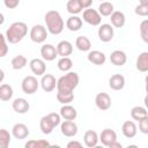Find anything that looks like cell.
Instances as JSON below:
<instances>
[{
	"mask_svg": "<svg viewBox=\"0 0 148 148\" xmlns=\"http://www.w3.org/2000/svg\"><path fill=\"white\" fill-rule=\"evenodd\" d=\"M97 35H98V38H99V40H101V42L108 43V42L112 40L113 35H114L113 25H112V24H109V23L101 24V25H99V28H98Z\"/></svg>",
	"mask_w": 148,
	"mask_h": 148,
	"instance_id": "cell-7",
	"label": "cell"
},
{
	"mask_svg": "<svg viewBox=\"0 0 148 148\" xmlns=\"http://www.w3.org/2000/svg\"><path fill=\"white\" fill-rule=\"evenodd\" d=\"M82 147V143L79 142V141H69L67 143V148H81Z\"/></svg>",
	"mask_w": 148,
	"mask_h": 148,
	"instance_id": "cell-44",
	"label": "cell"
},
{
	"mask_svg": "<svg viewBox=\"0 0 148 148\" xmlns=\"http://www.w3.org/2000/svg\"><path fill=\"white\" fill-rule=\"evenodd\" d=\"M139 131L143 134H148V116L139 121Z\"/></svg>",
	"mask_w": 148,
	"mask_h": 148,
	"instance_id": "cell-39",
	"label": "cell"
},
{
	"mask_svg": "<svg viewBox=\"0 0 148 148\" xmlns=\"http://www.w3.org/2000/svg\"><path fill=\"white\" fill-rule=\"evenodd\" d=\"M121 132H123V134H124L125 138L132 139V138H134V136L136 135V133H138V127H136V125H135L134 121H132V120H126V121L123 124V126H121Z\"/></svg>",
	"mask_w": 148,
	"mask_h": 148,
	"instance_id": "cell-18",
	"label": "cell"
},
{
	"mask_svg": "<svg viewBox=\"0 0 148 148\" xmlns=\"http://www.w3.org/2000/svg\"><path fill=\"white\" fill-rule=\"evenodd\" d=\"M39 128L42 131L43 134H51L53 128H54V125L52 124L51 119L49 118V116H43L40 118V121H39Z\"/></svg>",
	"mask_w": 148,
	"mask_h": 148,
	"instance_id": "cell-27",
	"label": "cell"
},
{
	"mask_svg": "<svg viewBox=\"0 0 148 148\" xmlns=\"http://www.w3.org/2000/svg\"><path fill=\"white\" fill-rule=\"evenodd\" d=\"M10 133L5 130V128H1L0 130V148H8L9 143H10Z\"/></svg>",
	"mask_w": 148,
	"mask_h": 148,
	"instance_id": "cell-35",
	"label": "cell"
},
{
	"mask_svg": "<svg viewBox=\"0 0 148 148\" xmlns=\"http://www.w3.org/2000/svg\"><path fill=\"white\" fill-rule=\"evenodd\" d=\"M28 34V25L24 22H14L9 25V28L6 30V39L10 44H17L20 43Z\"/></svg>",
	"mask_w": 148,
	"mask_h": 148,
	"instance_id": "cell-2",
	"label": "cell"
},
{
	"mask_svg": "<svg viewBox=\"0 0 148 148\" xmlns=\"http://www.w3.org/2000/svg\"><path fill=\"white\" fill-rule=\"evenodd\" d=\"M47 28H45L44 25L42 24H36L31 28L30 30V39L34 42V43H37V44H40V43H44L47 38Z\"/></svg>",
	"mask_w": 148,
	"mask_h": 148,
	"instance_id": "cell-4",
	"label": "cell"
},
{
	"mask_svg": "<svg viewBox=\"0 0 148 148\" xmlns=\"http://www.w3.org/2000/svg\"><path fill=\"white\" fill-rule=\"evenodd\" d=\"M83 21L87 22L88 24L92 25V27H97L101 24L102 22V15L99 14L98 10L92 9V8H87L83 10V16H82Z\"/></svg>",
	"mask_w": 148,
	"mask_h": 148,
	"instance_id": "cell-6",
	"label": "cell"
},
{
	"mask_svg": "<svg viewBox=\"0 0 148 148\" xmlns=\"http://www.w3.org/2000/svg\"><path fill=\"white\" fill-rule=\"evenodd\" d=\"M136 69L139 72H148V52H141L136 58Z\"/></svg>",
	"mask_w": 148,
	"mask_h": 148,
	"instance_id": "cell-25",
	"label": "cell"
},
{
	"mask_svg": "<svg viewBox=\"0 0 148 148\" xmlns=\"http://www.w3.org/2000/svg\"><path fill=\"white\" fill-rule=\"evenodd\" d=\"M3 3L8 9H14L18 6L20 0H3Z\"/></svg>",
	"mask_w": 148,
	"mask_h": 148,
	"instance_id": "cell-42",
	"label": "cell"
},
{
	"mask_svg": "<svg viewBox=\"0 0 148 148\" xmlns=\"http://www.w3.org/2000/svg\"><path fill=\"white\" fill-rule=\"evenodd\" d=\"M29 66H30L31 72L37 76H43L45 74V72H46V65H45V60L44 59L34 58V59L30 60Z\"/></svg>",
	"mask_w": 148,
	"mask_h": 148,
	"instance_id": "cell-8",
	"label": "cell"
},
{
	"mask_svg": "<svg viewBox=\"0 0 148 148\" xmlns=\"http://www.w3.org/2000/svg\"><path fill=\"white\" fill-rule=\"evenodd\" d=\"M13 88L10 84H7V83H2L0 86V99L3 101V102H7L9 101L12 97H13Z\"/></svg>",
	"mask_w": 148,
	"mask_h": 148,
	"instance_id": "cell-28",
	"label": "cell"
},
{
	"mask_svg": "<svg viewBox=\"0 0 148 148\" xmlns=\"http://www.w3.org/2000/svg\"><path fill=\"white\" fill-rule=\"evenodd\" d=\"M57 99L61 104H69L74 99V94L73 92H61V91H58L57 92Z\"/></svg>",
	"mask_w": 148,
	"mask_h": 148,
	"instance_id": "cell-36",
	"label": "cell"
},
{
	"mask_svg": "<svg viewBox=\"0 0 148 148\" xmlns=\"http://www.w3.org/2000/svg\"><path fill=\"white\" fill-rule=\"evenodd\" d=\"M134 13L139 16H148V5H138L134 9Z\"/></svg>",
	"mask_w": 148,
	"mask_h": 148,
	"instance_id": "cell-38",
	"label": "cell"
},
{
	"mask_svg": "<svg viewBox=\"0 0 148 148\" xmlns=\"http://www.w3.org/2000/svg\"><path fill=\"white\" fill-rule=\"evenodd\" d=\"M66 27L69 31H77L82 28V18L77 15H72L66 21Z\"/></svg>",
	"mask_w": 148,
	"mask_h": 148,
	"instance_id": "cell-24",
	"label": "cell"
},
{
	"mask_svg": "<svg viewBox=\"0 0 148 148\" xmlns=\"http://www.w3.org/2000/svg\"><path fill=\"white\" fill-rule=\"evenodd\" d=\"M99 141L102 142L103 146L110 147V145L112 142L117 141V133L113 130H111V128H105L99 134Z\"/></svg>",
	"mask_w": 148,
	"mask_h": 148,
	"instance_id": "cell-14",
	"label": "cell"
},
{
	"mask_svg": "<svg viewBox=\"0 0 148 148\" xmlns=\"http://www.w3.org/2000/svg\"><path fill=\"white\" fill-rule=\"evenodd\" d=\"M80 5L82 6L83 9H87V8H90V6L92 5V0H79Z\"/></svg>",
	"mask_w": 148,
	"mask_h": 148,
	"instance_id": "cell-43",
	"label": "cell"
},
{
	"mask_svg": "<svg viewBox=\"0 0 148 148\" xmlns=\"http://www.w3.org/2000/svg\"><path fill=\"white\" fill-rule=\"evenodd\" d=\"M29 134H30V131L28 126L22 123H17L12 127V135L17 140H23L28 138Z\"/></svg>",
	"mask_w": 148,
	"mask_h": 148,
	"instance_id": "cell-12",
	"label": "cell"
},
{
	"mask_svg": "<svg viewBox=\"0 0 148 148\" xmlns=\"http://www.w3.org/2000/svg\"><path fill=\"white\" fill-rule=\"evenodd\" d=\"M143 103H145V106H146V109L148 110V94L145 96V99H143Z\"/></svg>",
	"mask_w": 148,
	"mask_h": 148,
	"instance_id": "cell-47",
	"label": "cell"
},
{
	"mask_svg": "<svg viewBox=\"0 0 148 148\" xmlns=\"http://www.w3.org/2000/svg\"><path fill=\"white\" fill-rule=\"evenodd\" d=\"M139 2L141 5H148V0H139Z\"/></svg>",
	"mask_w": 148,
	"mask_h": 148,
	"instance_id": "cell-48",
	"label": "cell"
},
{
	"mask_svg": "<svg viewBox=\"0 0 148 148\" xmlns=\"http://www.w3.org/2000/svg\"><path fill=\"white\" fill-rule=\"evenodd\" d=\"M50 146V142L47 140H44V139H38V140H29L24 147L25 148H44V147H47Z\"/></svg>",
	"mask_w": 148,
	"mask_h": 148,
	"instance_id": "cell-34",
	"label": "cell"
},
{
	"mask_svg": "<svg viewBox=\"0 0 148 148\" xmlns=\"http://www.w3.org/2000/svg\"><path fill=\"white\" fill-rule=\"evenodd\" d=\"M83 141H84V145L89 148H92V147H96L98 141H99V136L98 134L92 131V130H88L84 132L83 134Z\"/></svg>",
	"mask_w": 148,
	"mask_h": 148,
	"instance_id": "cell-20",
	"label": "cell"
},
{
	"mask_svg": "<svg viewBox=\"0 0 148 148\" xmlns=\"http://www.w3.org/2000/svg\"><path fill=\"white\" fill-rule=\"evenodd\" d=\"M44 21H45L46 28H47L50 34L57 36V35H60L62 32L65 23H64V20H62L59 12H57V10L46 12V14L44 16Z\"/></svg>",
	"mask_w": 148,
	"mask_h": 148,
	"instance_id": "cell-1",
	"label": "cell"
},
{
	"mask_svg": "<svg viewBox=\"0 0 148 148\" xmlns=\"http://www.w3.org/2000/svg\"><path fill=\"white\" fill-rule=\"evenodd\" d=\"M40 56L46 61H52L58 57L57 46H53L52 44H44L40 47Z\"/></svg>",
	"mask_w": 148,
	"mask_h": 148,
	"instance_id": "cell-11",
	"label": "cell"
},
{
	"mask_svg": "<svg viewBox=\"0 0 148 148\" xmlns=\"http://www.w3.org/2000/svg\"><path fill=\"white\" fill-rule=\"evenodd\" d=\"M57 66H58L59 71H61V72H69L71 68L73 67V61L69 57H61L58 60Z\"/></svg>",
	"mask_w": 148,
	"mask_h": 148,
	"instance_id": "cell-33",
	"label": "cell"
},
{
	"mask_svg": "<svg viewBox=\"0 0 148 148\" xmlns=\"http://www.w3.org/2000/svg\"><path fill=\"white\" fill-rule=\"evenodd\" d=\"M47 116H49V118L51 119V121H52V124L54 125V127H57L58 125L61 124V116H60V113L51 112V113H49Z\"/></svg>",
	"mask_w": 148,
	"mask_h": 148,
	"instance_id": "cell-40",
	"label": "cell"
},
{
	"mask_svg": "<svg viewBox=\"0 0 148 148\" xmlns=\"http://www.w3.org/2000/svg\"><path fill=\"white\" fill-rule=\"evenodd\" d=\"M79 75L76 72H67L57 80V90L61 92H73L79 84Z\"/></svg>",
	"mask_w": 148,
	"mask_h": 148,
	"instance_id": "cell-3",
	"label": "cell"
},
{
	"mask_svg": "<svg viewBox=\"0 0 148 148\" xmlns=\"http://www.w3.org/2000/svg\"><path fill=\"white\" fill-rule=\"evenodd\" d=\"M27 62H28V60H27V58H25L24 56H22V54H17V56H15V57L12 59L10 65H12L13 69L18 71V69L24 68V67L27 66Z\"/></svg>",
	"mask_w": 148,
	"mask_h": 148,
	"instance_id": "cell-29",
	"label": "cell"
},
{
	"mask_svg": "<svg viewBox=\"0 0 148 148\" xmlns=\"http://www.w3.org/2000/svg\"><path fill=\"white\" fill-rule=\"evenodd\" d=\"M88 61L94 64V65H97V66H101V65H104L105 60H106V57L105 54L102 52V51H98V50H92V51H89L88 56Z\"/></svg>",
	"mask_w": 148,
	"mask_h": 148,
	"instance_id": "cell-17",
	"label": "cell"
},
{
	"mask_svg": "<svg viewBox=\"0 0 148 148\" xmlns=\"http://www.w3.org/2000/svg\"><path fill=\"white\" fill-rule=\"evenodd\" d=\"M95 104L102 111L109 110L110 106H111V97H110V95L106 94V92H98L96 95V97H95Z\"/></svg>",
	"mask_w": 148,
	"mask_h": 148,
	"instance_id": "cell-10",
	"label": "cell"
},
{
	"mask_svg": "<svg viewBox=\"0 0 148 148\" xmlns=\"http://www.w3.org/2000/svg\"><path fill=\"white\" fill-rule=\"evenodd\" d=\"M40 87L46 92L53 91L56 89V87H57L56 77L52 74H44L42 76V79H40Z\"/></svg>",
	"mask_w": 148,
	"mask_h": 148,
	"instance_id": "cell-13",
	"label": "cell"
},
{
	"mask_svg": "<svg viewBox=\"0 0 148 148\" xmlns=\"http://www.w3.org/2000/svg\"><path fill=\"white\" fill-rule=\"evenodd\" d=\"M66 9L69 14L72 15H77L79 13L82 12V6L80 5L79 0H68L66 3Z\"/></svg>",
	"mask_w": 148,
	"mask_h": 148,
	"instance_id": "cell-31",
	"label": "cell"
},
{
	"mask_svg": "<svg viewBox=\"0 0 148 148\" xmlns=\"http://www.w3.org/2000/svg\"><path fill=\"white\" fill-rule=\"evenodd\" d=\"M57 51H58V56H60V57H68L73 52V45L68 40H61L57 45Z\"/></svg>",
	"mask_w": 148,
	"mask_h": 148,
	"instance_id": "cell-23",
	"label": "cell"
},
{
	"mask_svg": "<svg viewBox=\"0 0 148 148\" xmlns=\"http://www.w3.org/2000/svg\"><path fill=\"white\" fill-rule=\"evenodd\" d=\"M101 1H104V0H101Z\"/></svg>",
	"mask_w": 148,
	"mask_h": 148,
	"instance_id": "cell-49",
	"label": "cell"
},
{
	"mask_svg": "<svg viewBox=\"0 0 148 148\" xmlns=\"http://www.w3.org/2000/svg\"><path fill=\"white\" fill-rule=\"evenodd\" d=\"M109 87L112 90H121L125 87V77L121 74H113L109 79Z\"/></svg>",
	"mask_w": 148,
	"mask_h": 148,
	"instance_id": "cell-21",
	"label": "cell"
},
{
	"mask_svg": "<svg viewBox=\"0 0 148 148\" xmlns=\"http://www.w3.org/2000/svg\"><path fill=\"white\" fill-rule=\"evenodd\" d=\"M148 116V111H147V109L146 108H143V106H134V108H132V110H131V117L134 119V120H138V121H140L142 118H145V117H147Z\"/></svg>",
	"mask_w": 148,
	"mask_h": 148,
	"instance_id": "cell-30",
	"label": "cell"
},
{
	"mask_svg": "<svg viewBox=\"0 0 148 148\" xmlns=\"http://www.w3.org/2000/svg\"><path fill=\"white\" fill-rule=\"evenodd\" d=\"M98 12L102 16H110L114 12V7L110 1H102L98 6Z\"/></svg>",
	"mask_w": 148,
	"mask_h": 148,
	"instance_id": "cell-32",
	"label": "cell"
},
{
	"mask_svg": "<svg viewBox=\"0 0 148 148\" xmlns=\"http://www.w3.org/2000/svg\"><path fill=\"white\" fill-rule=\"evenodd\" d=\"M60 116L65 120H75L77 117V111L71 104H64L60 109Z\"/></svg>",
	"mask_w": 148,
	"mask_h": 148,
	"instance_id": "cell-19",
	"label": "cell"
},
{
	"mask_svg": "<svg viewBox=\"0 0 148 148\" xmlns=\"http://www.w3.org/2000/svg\"><path fill=\"white\" fill-rule=\"evenodd\" d=\"M60 131L62 135L67 138H72L77 134V125L73 120H64L60 124Z\"/></svg>",
	"mask_w": 148,
	"mask_h": 148,
	"instance_id": "cell-9",
	"label": "cell"
},
{
	"mask_svg": "<svg viewBox=\"0 0 148 148\" xmlns=\"http://www.w3.org/2000/svg\"><path fill=\"white\" fill-rule=\"evenodd\" d=\"M140 36H141V39L148 44V20H143L141 23H140Z\"/></svg>",
	"mask_w": 148,
	"mask_h": 148,
	"instance_id": "cell-37",
	"label": "cell"
},
{
	"mask_svg": "<svg viewBox=\"0 0 148 148\" xmlns=\"http://www.w3.org/2000/svg\"><path fill=\"white\" fill-rule=\"evenodd\" d=\"M110 20H111V24L114 28H123L125 25V22H126L125 14L120 10H114L110 15Z\"/></svg>",
	"mask_w": 148,
	"mask_h": 148,
	"instance_id": "cell-22",
	"label": "cell"
},
{
	"mask_svg": "<svg viewBox=\"0 0 148 148\" xmlns=\"http://www.w3.org/2000/svg\"><path fill=\"white\" fill-rule=\"evenodd\" d=\"M110 61L114 66H124L127 61V56L121 50H114L110 54Z\"/></svg>",
	"mask_w": 148,
	"mask_h": 148,
	"instance_id": "cell-16",
	"label": "cell"
},
{
	"mask_svg": "<svg viewBox=\"0 0 148 148\" xmlns=\"http://www.w3.org/2000/svg\"><path fill=\"white\" fill-rule=\"evenodd\" d=\"M1 37V50H0V57H5L8 52V46H7V43H6V36L5 35H0Z\"/></svg>",
	"mask_w": 148,
	"mask_h": 148,
	"instance_id": "cell-41",
	"label": "cell"
},
{
	"mask_svg": "<svg viewBox=\"0 0 148 148\" xmlns=\"http://www.w3.org/2000/svg\"><path fill=\"white\" fill-rule=\"evenodd\" d=\"M40 82H38L37 77L34 76V75H28L25 76L22 82H21V88H22V91L27 95H32L37 91L38 87H39Z\"/></svg>",
	"mask_w": 148,
	"mask_h": 148,
	"instance_id": "cell-5",
	"label": "cell"
},
{
	"mask_svg": "<svg viewBox=\"0 0 148 148\" xmlns=\"http://www.w3.org/2000/svg\"><path fill=\"white\" fill-rule=\"evenodd\" d=\"M13 110L16 112V113H20V114H23V113H27L30 109V104L29 102L25 99V98H22V97H17L13 101Z\"/></svg>",
	"mask_w": 148,
	"mask_h": 148,
	"instance_id": "cell-15",
	"label": "cell"
},
{
	"mask_svg": "<svg viewBox=\"0 0 148 148\" xmlns=\"http://www.w3.org/2000/svg\"><path fill=\"white\" fill-rule=\"evenodd\" d=\"M123 146H121V143H119L118 141H114V142H112L111 145H110V147L109 148H121Z\"/></svg>",
	"mask_w": 148,
	"mask_h": 148,
	"instance_id": "cell-45",
	"label": "cell"
},
{
	"mask_svg": "<svg viewBox=\"0 0 148 148\" xmlns=\"http://www.w3.org/2000/svg\"><path fill=\"white\" fill-rule=\"evenodd\" d=\"M145 89H146V92L148 94V74L145 77Z\"/></svg>",
	"mask_w": 148,
	"mask_h": 148,
	"instance_id": "cell-46",
	"label": "cell"
},
{
	"mask_svg": "<svg viewBox=\"0 0 148 148\" xmlns=\"http://www.w3.org/2000/svg\"><path fill=\"white\" fill-rule=\"evenodd\" d=\"M75 46L82 52H87L91 49V42L87 36H79L75 39Z\"/></svg>",
	"mask_w": 148,
	"mask_h": 148,
	"instance_id": "cell-26",
	"label": "cell"
}]
</instances>
